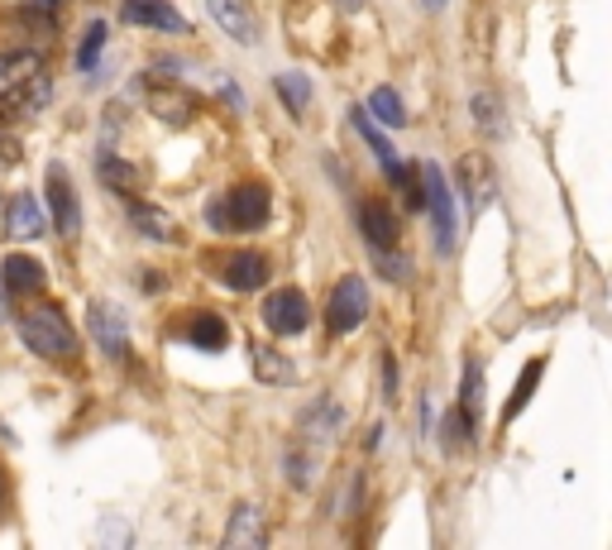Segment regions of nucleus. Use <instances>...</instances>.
Masks as SVG:
<instances>
[{
    "instance_id": "f257e3e1",
    "label": "nucleus",
    "mask_w": 612,
    "mask_h": 550,
    "mask_svg": "<svg viewBox=\"0 0 612 550\" xmlns=\"http://www.w3.org/2000/svg\"><path fill=\"white\" fill-rule=\"evenodd\" d=\"M44 58L20 48V54H0V111H34L44 106Z\"/></svg>"
},
{
    "instance_id": "f03ea898",
    "label": "nucleus",
    "mask_w": 612,
    "mask_h": 550,
    "mask_svg": "<svg viewBox=\"0 0 612 550\" xmlns=\"http://www.w3.org/2000/svg\"><path fill=\"white\" fill-rule=\"evenodd\" d=\"M20 340L34 350L38 359H72L77 355V331L62 321L54 307H34L20 317Z\"/></svg>"
},
{
    "instance_id": "7ed1b4c3",
    "label": "nucleus",
    "mask_w": 612,
    "mask_h": 550,
    "mask_svg": "<svg viewBox=\"0 0 612 550\" xmlns=\"http://www.w3.org/2000/svg\"><path fill=\"white\" fill-rule=\"evenodd\" d=\"M268 211H273L268 187H258V182H240V187H230L211 206V226L216 230H264Z\"/></svg>"
},
{
    "instance_id": "20e7f679",
    "label": "nucleus",
    "mask_w": 612,
    "mask_h": 550,
    "mask_svg": "<svg viewBox=\"0 0 612 550\" xmlns=\"http://www.w3.org/2000/svg\"><path fill=\"white\" fill-rule=\"evenodd\" d=\"M422 206L436 226V249L440 254H454V196H450V182L440 173V163H422Z\"/></svg>"
},
{
    "instance_id": "39448f33",
    "label": "nucleus",
    "mask_w": 612,
    "mask_h": 550,
    "mask_svg": "<svg viewBox=\"0 0 612 550\" xmlns=\"http://www.w3.org/2000/svg\"><path fill=\"white\" fill-rule=\"evenodd\" d=\"M363 317H369V287H363V278H340L331 302H325V325H331V335L359 331Z\"/></svg>"
},
{
    "instance_id": "423d86ee",
    "label": "nucleus",
    "mask_w": 612,
    "mask_h": 550,
    "mask_svg": "<svg viewBox=\"0 0 612 550\" xmlns=\"http://www.w3.org/2000/svg\"><path fill=\"white\" fill-rule=\"evenodd\" d=\"M311 321V307L302 293H292V287H282V293H268L264 297V325L273 335H302Z\"/></svg>"
},
{
    "instance_id": "0eeeda50",
    "label": "nucleus",
    "mask_w": 612,
    "mask_h": 550,
    "mask_svg": "<svg viewBox=\"0 0 612 550\" xmlns=\"http://www.w3.org/2000/svg\"><path fill=\"white\" fill-rule=\"evenodd\" d=\"M86 325L96 335V345L106 350V359H125L129 355V325H125V311L111 307V302H91L86 307Z\"/></svg>"
},
{
    "instance_id": "6e6552de",
    "label": "nucleus",
    "mask_w": 612,
    "mask_h": 550,
    "mask_svg": "<svg viewBox=\"0 0 612 550\" xmlns=\"http://www.w3.org/2000/svg\"><path fill=\"white\" fill-rule=\"evenodd\" d=\"M48 216H54V230L62 240H72L77 226H82V211H77V192L68 173H62V163L48 168Z\"/></svg>"
},
{
    "instance_id": "1a4fd4ad",
    "label": "nucleus",
    "mask_w": 612,
    "mask_h": 550,
    "mask_svg": "<svg viewBox=\"0 0 612 550\" xmlns=\"http://www.w3.org/2000/svg\"><path fill=\"white\" fill-rule=\"evenodd\" d=\"M120 20L139 30H163V34H187V20L168 0H120Z\"/></svg>"
},
{
    "instance_id": "9d476101",
    "label": "nucleus",
    "mask_w": 612,
    "mask_h": 550,
    "mask_svg": "<svg viewBox=\"0 0 612 550\" xmlns=\"http://www.w3.org/2000/svg\"><path fill=\"white\" fill-rule=\"evenodd\" d=\"M359 230H363V240L373 244V254H379V249H397V216L388 211L383 202H359Z\"/></svg>"
},
{
    "instance_id": "9b49d317",
    "label": "nucleus",
    "mask_w": 612,
    "mask_h": 550,
    "mask_svg": "<svg viewBox=\"0 0 612 550\" xmlns=\"http://www.w3.org/2000/svg\"><path fill=\"white\" fill-rule=\"evenodd\" d=\"M5 226H10V234H15V240H38V234H44V226H48V211L38 206V196L24 192V196H15V202H10Z\"/></svg>"
},
{
    "instance_id": "f8f14e48",
    "label": "nucleus",
    "mask_w": 612,
    "mask_h": 550,
    "mask_svg": "<svg viewBox=\"0 0 612 550\" xmlns=\"http://www.w3.org/2000/svg\"><path fill=\"white\" fill-rule=\"evenodd\" d=\"M268 283V264L264 254H250V249H240V254L226 259V287H234V293H254V287Z\"/></svg>"
},
{
    "instance_id": "ddd939ff",
    "label": "nucleus",
    "mask_w": 612,
    "mask_h": 550,
    "mask_svg": "<svg viewBox=\"0 0 612 550\" xmlns=\"http://www.w3.org/2000/svg\"><path fill=\"white\" fill-rule=\"evenodd\" d=\"M0 283H5V293H34V287H44V264L30 254H5Z\"/></svg>"
},
{
    "instance_id": "4468645a",
    "label": "nucleus",
    "mask_w": 612,
    "mask_h": 550,
    "mask_svg": "<svg viewBox=\"0 0 612 550\" xmlns=\"http://www.w3.org/2000/svg\"><path fill=\"white\" fill-rule=\"evenodd\" d=\"M206 5H211L216 24L230 38H240V44H250V38H254V15H250V5H244V0H206Z\"/></svg>"
},
{
    "instance_id": "2eb2a0df",
    "label": "nucleus",
    "mask_w": 612,
    "mask_h": 550,
    "mask_svg": "<svg viewBox=\"0 0 612 550\" xmlns=\"http://www.w3.org/2000/svg\"><path fill=\"white\" fill-rule=\"evenodd\" d=\"M268 531H264V513H258L254 503H244L240 513H234V522L226 527V546H264Z\"/></svg>"
},
{
    "instance_id": "dca6fc26",
    "label": "nucleus",
    "mask_w": 612,
    "mask_h": 550,
    "mask_svg": "<svg viewBox=\"0 0 612 550\" xmlns=\"http://www.w3.org/2000/svg\"><path fill=\"white\" fill-rule=\"evenodd\" d=\"M464 196H469V211H488V202H493V177H488V163L478 159H464Z\"/></svg>"
},
{
    "instance_id": "f3484780",
    "label": "nucleus",
    "mask_w": 612,
    "mask_h": 550,
    "mask_svg": "<svg viewBox=\"0 0 612 550\" xmlns=\"http://www.w3.org/2000/svg\"><path fill=\"white\" fill-rule=\"evenodd\" d=\"M369 121H379V125H388V129H397L402 121H407V111H402V101H397V91L393 87H373L369 91Z\"/></svg>"
},
{
    "instance_id": "a211bd4d",
    "label": "nucleus",
    "mask_w": 612,
    "mask_h": 550,
    "mask_svg": "<svg viewBox=\"0 0 612 550\" xmlns=\"http://www.w3.org/2000/svg\"><path fill=\"white\" fill-rule=\"evenodd\" d=\"M355 129H359V139L369 144V149H373V159H379L383 168H393V163H397V149H393V139L383 135V125H379V121H369L363 111H355Z\"/></svg>"
},
{
    "instance_id": "6ab92c4d",
    "label": "nucleus",
    "mask_w": 612,
    "mask_h": 550,
    "mask_svg": "<svg viewBox=\"0 0 612 550\" xmlns=\"http://www.w3.org/2000/svg\"><path fill=\"white\" fill-rule=\"evenodd\" d=\"M278 96H282V106H288L292 115H307V106H311V82L302 72H278Z\"/></svg>"
},
{
    "instance_id": "aec40b11",
    "label": "nucleus",
    "mask_w": 612,
    "mask_h": 550,
    "mask_svg": "<svg viewBox=\"0 0 612 550\" xmlns=\"http://www.w3.org/2000/svg\"><path fill=\"white\" fill-rule=\"evenodd\" d=\"M187 340L192 345H201V350H220L226 345V321L211 317V311H201V317L187 321Z\"/></svg>"
},
{
    "instance_id": "412c9836",
    "label": "nucleus",
    "mask_w": 612,
    "mask_h": 550,
    "mask_svg": "<svg viewBox=\"0 0 612 550\" xmlns=\"http://www.w3.org/2000/svg\"><path fill=\"white\" fill-rule=\"evenodd\" d=\"M254 369H258L264 383H292V378H297L288 355H278V350H254Z\"/></svg>"
},
{
    "instance_id": "4be33fe9",
    "label": "nucleus",
    "mask_w": 612,
    "mask_h": 550,
    "mask_svg": "<svg viewBox=\"0 0 612 550\" xmlns=\"http://www.w3.org/2000/svg\"><path fill=\"white\" fill-rule=\"evenodd\" d=\"M307 436L316 440V445H325V440H335V431H340V412H335V402H321L316 412H307Z\"/></svg>"
},
{
    "instance_id": "5701e85b",
    "label": "nucleus",
    "mask_w": 612,
    "mask_h": 550,
    "mask_svg": "<svg viewBox=\"0 0 612 550\" xmlns=\"http://www.w3.org/2000/svg\"><path fill=\"white\" fill-rule=\"evenodd\" d=\"M474 426H478V416H469L464 408H454L446 416V450H469V445H474Z\"/></svg>"
},
{
    "instance_id": "b1692460",
    "label": "nucleus",
    "mask_w": 612,
    "mask_h": 550,
    "mask_svg": "<svg viewBox=\"0 0 612 550\" xmlns=\"http://www.w3.org/2000/svg\"><path fill=\"white\" fill-rule=\"evenodd\" d=\"M460 408L469 416H484V364H478V359L464 364V398H460Z\"/></svg>"
},
{
    "instance_id": "393cba45",
    "label": "nucleus",
    "mask_w": 612,
    "mask_h": 550,
    "mask_svg": "<svg viewBox=\"0 0 612 550\" xmlns=\"http://www.w3.org/2000/svg\"><path fill=\"white\" fill-rule=\"evenodd\" d=\"M101 44H106V24H101V20H91V24H86L82 48H77V72H96V62H101Z\"/></svg>"
},
{
    "instance_id": "a878e982",
    "label": "nucleus",
    "mask_w": 612,
    "mask_h": 550,
    "mask_svg": "<svg viewBox=\"0 0 612 550\" xmlns=\"http://www.w3.org/2000/svg\"><path fill=\"white\" fill-rule=\"evenodd\" d=\"M541 374H545V359H531L527 369H522V378H517V388H512V402H507V416H517L531 402V388L541 383Z\"/></svg>"
},
{
    "instance_id": "bb28decb",
    "label": "nucleus",
    "mask_w": 612,
    "mask_h": 550,
    "mask_svg": "<svg viewBox=\"0 0 612 550\" xmlns=\"http://www.w3.org/2000/svg\"><path fill=\"white\" fill-rule=\"evenodd\" d=\"M129 220H135V226L139 230H145V234H159V240H173V234H177V226H173V220H168L163 211H149V206H129Z\"/></svg>"
},
{
    "instance_id": "cd10ccee",
    "label": "nucleus",
    "mask_w": 612,
    "mask_h": 550,
    "mask_svg": "<svg viewBox=\"0 0 612 550\" xmlns=\"http://www.w3.org/2000/svg\"><path fill=\"white\" fill-rule=\"evenodd\" d=\"M474 121L484 135H503V106L493 101V91H478L474 96Z\"/></svg>"
},
{
    "instance_id": "c85d7f7f",
    "label": "nucleus",
    "mask_w": 612,
    "mask_h": 550,
    "mask_svg": "<svg viewBox=\"0 0 612 550\" xmlns=\"http://www.w3.org/2000/svg\"><path fill=\"white\" fill-rule=\"evenodd\" d=\"M101 182L106 187H120V192H135L139 187V173H129V163H120V159H101Z\"/></svg>"
},
{
    "instance_id": "c756f323",
    "label": "nucleus",
    "mask_w": 612,
    "mask_h": 550,
    "mask_svg": "<svg viewBox=\"0 0 612 550\" xmlns=\"http://www.w3.org/2000/svg\"><path fill=\"white\" fill-rule=\"evenodd\" d=\"M422 5H426V10H446V0H422Z\"/></svg>"
},
{
    "instance_id": "7c9ffc66",
    "label": "nucleus",
    "mask_w": 612,
    "mask_h": 550,
    "mask_svg": "<svg viewBox=\"0 0 612 550\" xmlns=\"http://www.w3.org/2000/svg\"><path fill=\"white\" fill-rule=\"evenodd\" d=\"M5 297H10V293H5V287H0V321H5Z\"/></svg>"
},
{
    "instance_id": "2f4dec72",
    "label": "nucleus",
    "mask_w": 612,
    "mask_h": 550,
    "mask_svg": "<svg viewBox=\"0 0 612 550\" xmlns=\"http://www.w3.org/2000/svg\"><path fill=\"white\" fill-rule=\"evenodd\" d=\"M345 5H359V0H345Z\"/></svg>"
},
{
    "instance_id": "473e14b6",
    "label": "nucleus",
    "mask_w": 612,
    "mask_h": 550,
    "mask_svg": "<svg viewBox=\"0 0 612 550\" xmlns=\"http://www.w3.org/2000/svg\"><path fill=\"white\" fill-rule=\"evenodd\" d=\"M0 493H5V483H0Z\"/></svg>"
}]
</instances>
